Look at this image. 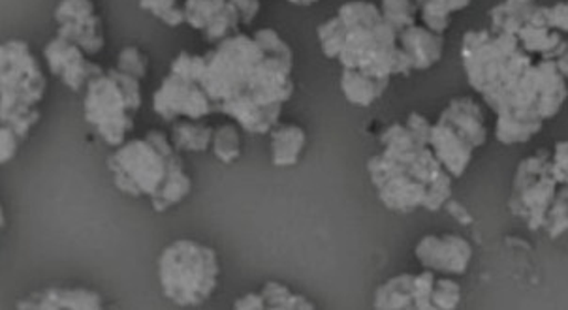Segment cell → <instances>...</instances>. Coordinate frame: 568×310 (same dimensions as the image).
I'll return each mask as SVG.
<instances>
[{
    "mask_svg": "<svg viewBox=\"0 0 568 310\" xmlns=\"http://www.w3.org/2000/svg\"><path fill=\"white\" fill-rule=\"evenodd\" d=\"M113 185L130 198H149L156 213L172 209L192 193L180 151L161 131L132 137L108 156Z\"/></svg>",
    "mask_w": 568,
    "mask_h": 310,
    "instance_id": "6da1fadb",
    "label": "cell"
},
{
    "mask_svg": "<svg viewBox=\"0 0 568 310\" xmlns=\"http://www.w3.org/2000/svg\"><path fill=\"white\" fill-rule=\"evenodd\" d=\"M371 185L389 211L437 213L452 198V177L432 147L413 151H381L367 161Z\"/></svg>",
    "mask_w": 568,
    "mask_h": 310,
    "instance_id": "7a4b0ae2",
    "label": "cell"
},
{
    "mask_svg": "<svg viewBox=\"0 0 568 310\" xmlns=\"http://www.w3.org/2000/svg\"><path fill=\"white\" fill-rule=\"evenodd\" d=\"M346 37L337 61L343 69H356L377 78L413 74V64L397 42L399 32L383 18L381 7L367 0H351L337 10Z\"/></svg>",
    "mask_w": 568,
    "mask_h": 310,
    "instance_id": "3957f363",
    "label": "cell"
},
{
    "mask_svg": "<svg viewBox=\"0 0 568 310\" xmlns=\"http://www.w3.org/2000/svg\"><path fill=\"white\" fill-rule=\"evenodd\" d=\"M462 62L470 87L494 110L531 69V53L507 32L469 31L462 42Z\"/></svg>",
    "mask_w": 568,
    "mask_h": 310,
    "instance_id": "277c9868",
    "label": "cell"
},
{
    "mask_svg": "<svg viewBox=\"0 0 568 310\" xmlns=\"http://www.w3.org/2000/svg\"><path fill=\"white\" fill-rule=\"evenodd\" d=\"M221 264L215 248L192 239H178L159 256L162 293L178 307H199L216 292Z\"/></svg>",
    "mask_w": 568,
    "mask_h": 310,
    "instance_id": "5b68a950",
    "label": "cell"
},
{
    "mask_svg": "<svg viewBox=\"0 0 568 310\" xmlns=\"http://www.w3.org/2000/svg\"><path fill=\"white\" fill-rule=\"evenodd\" d=\"M142 102V81L118 69L108 70L87 85L83 117L110 147L118 149L129 142Z\"/></svg>",
    "mask_w": 568,
    "mask_h": 310,
    "instance_id": "8992f818",
    "label": "cell"
},
{
    "mask_svg": "<svg viewBox=\"0 0 568 310\" xmlns=\"http://www.w3.org/2000/svg\"><path fill=\"white\" fill-rule=\"evenodd\" d=\"M264 51V45L254 34L248 37L245 32H237L205 53L202 85L219 106V112L224 102L237 99L251 89Z\"/></svg>",
    "mask_w": 568,
    "mask_h": 310,
    "instance_id": "52a82bcc",
    "label": "cell"
},
{
    "mask_svg": "<svg viewBox=\"0 0 568 310\" xmlns=\"http://www.w3.org/2000/svg\"><path fill=\"white\" fill-rule=\"evenodd\" d=\"M48 89L38 56L26 40H8L0 48V113L38 107Z\"/></svg>",
    "mask_w": 568,
    "mask_h": 310,
    "instance_id": "ba28073f",
    "label": "cell"
},
{
    "mask_svg": "<svg viewBox=\"0 0 568 310\" xmlns=\"http://www.w3.org/2000/svg\"><path fill=\"white\" fill-rule=\"evenodd\" d=\"M557 186L550 151L538 149L519 162L508 207L516 217L524 218L531 230L544 228Z\"/></svg>",
    "mask_w": 568,
    "mask_h": 310,
    "instance_id": "9c48e42d",
    "label": "cell"
},
{
    "mask_svg": "<svg viewBox=\"0 0 568 310\" xmlns=\"http://www.w3.org/2000/svg\"><path fill=\"white\" fill-rule=\"evenodd\" d=\"M153 110L168 123H175L180 118L202 121L211 113L219 112V106L205 91L202 81L170 72L153 94Z\"/></svg>",
    "mask_w": 568,
    "mask_h": 310,
    "instance_id": "30bf717a",
    "label": "cell"
},
{
    "mask_svg": "<svg viewBox=\"0 0 568 310\" xmlns=\"http://www.w3.org/2000/svg\"><path fill=\"white\" fill-rule=\"evenodd\" d=\"M87 56L89 55L81 50L80 45L62 37L50 40V44L43 50V59L48 62L51 74L59 75L72 93L85 91L87 85L97 75L105 72L100 64L89 61Z\"/></svg>",
    "mask_w": 568,
    "mask_h": 310,
    "instance_id": "8fae6325",
    "label": "cell"
},
{
    "mask_svg": "<svg viewBox=\"0 0 568 310\" xmlns=\"http://www.w3.org/2000/svg\"><path fill=\"white\" fill-rule=\"evenodd\" d=\"M416 260L424 269H432L435 273L459 277L469 271L473 261V247L465 237L456 234H440V236L422 237L414 248Z\"/></svg>",
    "mask_w": 568,
    "mask_h": 310,
    "instance_id": "7c38bea8",
    "label": "cell"
},
{
    "mask_svg": "<svg viewBox=\"0 0 568 310\" xmlns=\"http://www.w3.org/2000/svg\"><path fill=\"white\" fill-rule=\"evenodd\" d=\"M186 25L204 34L210 44H219L240 32L242 16L232 0H185Z\"/></svg>",
    "mask_w": 568,
    "mask_h": 310,
    "instance_id": "4fadbf2b",
    "label": "cell"
},
{
    "mask_svg": "<svg viewBox=\"0 0 568 310\" xmlns=\"http://www.w3.org/2000/svg\"><path fill=\"white\" fill-rule=\"evenodd\" d=\"M429 147L454 179H459L467 172L475 155V145L445 117L433 124Z\"/></svg>",
    "mask_w": 568,
    "mask_h": 310,
    "instance_id": "5bb4252c",
    "label": "cell"
},
{
    "mask_svg": "<svg viewBox=\"0 0 568 310\" xmlns=\"http://www.w3.org/2000/svg\"><path fill=\"white\" fill-rule=\"evenodd\" d=\"M104 299L91 288H62L50 286L45 290L19 299V310H100Z\"/></svg>",
    "mask_w": 568,
    "mask_h": 310,
    "instance_id": "9a60e30c",
    "label": "cell"
},
{
    "mask_svg": "<svg viewBox=\"0 0 568 310\" xmlns=\"http://www.w3.org/2000/svg\"><path fill=\"white\" fill-rule=\"evenodd\" d=\"M516 37L519 45L527 53L540 55V59L546 61H554L568 42V38L562 32L551 29L548 23V7H537L531 19L521 27V31Z\"/></svg>",
    "mask_w": 568,
    "mask_h": 310,
    "instance_id": "2e32d148",
    "label": "cell"
},
{
    "mask_svg": "<svg viewBox=\"0 0 568 310\" xmlns=\"http://www.w3.org/2000/svg\"><path fill=\"white\" fill-rule=\"evenodd\" d=\"M397 42L407 53L414 72L433 69L443 59V51H445L443 34H437L426 25H418V23L399 32Z\"/></svg>",
    "mask_w": 568,
    "mask_h": 310,
    "instance_id": "e0dca14e",
    "label": "cell"
},
{
    "mask_svg": "<svg viewBox=\"0 0 568 310\" xmlns=\"http://www.w3.org/2000/svg\"><path fill=\"white\" fill-rule=\"evenodd\" d=\"M440 117L454 124L475 145V149H480L488 142V126L483 110L470 96L452 99Z\"/></svg>",
    "mask_w": 568,
    "mask_h": 310,
    "instance_id": "ac0fdd59",
    "label": "cell"
},
{
    "mask_svg": "<svg viewBox=\"0 0 568 310\" xmlns=\"http://www.w3.org/2000/svg\"><path fill=\"white\" fill-rule=\"evenodd\" d=\"M388 87L389 78H377L362 70L343 69L341 74V91L353 106H373Z\"/></svg>",
    "mask_w": 568,
    "mask_h": 310,
    "instance_id": "d6986e66",
    "label": "cell"
},
{
    "mask_svg": "<svg viewBox=\"0 0 568 310\" xmlns=\"http://www.w3.org/2000/svg\"><path fill=\"white\" fill-rule=\"evenodd\" d=\"M272 162L277 168H294L302 161L307 132L300 124L278 123L272 132Z\"/></svg>",
    "mask_w": 568,
    "mask_h": 310,
    "instance_id": "ffe728a7",
    "label": "cell"
},
{
    "mask_svg": "<svg viewBox=\"0 0 568 310\" xmlns=\"http://www.w3.org/2000/svg\"><path fill=\"white\" fill-rule=\"evenodd\" d=\"M416 275L403 273L378 286L373 307L378 310H416Z\"/></svg>",
    "mask_w": 568,
    "mask_h": 310,
    "instance_id": "44dd1931",
    "label": "cell"
},
{
    "mask_svg": "<svg viewBox=\"0 0 568 310\" xmlns=\"http://www.w3.org/2000/svg\"><path fill=\"white\" fill-rule=\"evenodd\" d=\"M213 136H215L213 126L202 123V121H194V118L175 121V123H172V132H170L173 147L180 153H205V151H210L211 145H213Z\"/></svg>",
    "mask_w": 568,
    "mask_h": 310,
    "instance_id": "7402d4cb",
    "label": "cell"
},
{
    "mask_svg": "<svg viewBox=\"0 0 568 310\" xmlns=\"http://www.w3.org/2000/svg\"><path fill=\"white\" fill-rule=\"evenodd\" d=\"M537 0H503L500 4L489 10L491 31L518 34L537 10Z\"/></svg>",
    "mask_w": 568,
    "mask_h": 310,
    "instance_id": "603a6c76",
    "label": "cell"
},
{
    "mask_svg": "<svg viewBox=\"0 0 568 310\" xmlns=\"http://www.w3.org/2000/svg\"><path fill=\"white\" fill-rule=\"evenodd\" d=\"M57 37L67 38L70 42L80 45L87 55H97V53L104 50V25H102V18L99 13L93 18L78 21V23L59 25Z\"/></svg>",
    "mask_w": 568,
    "mask_h": 310,
    "instance_id": "cb8c5ba5",
    "label": "cell"
},
{
    "mask_svg": "<svg viewBox=\"0 0 568 310\" xmlns=\"http://www.w3.org/2000/svg\"><path fill=\"white\" fill-rule=\"evenodd\" d=\"M420 8V18L427 29L445 34L452 25V16L469 7L473 0H416Z\"/></svg>",
    "mask_w": 568,
    "mask_h": 310,
    "instance_id": "d4e9b609",
    "label": "cell"
},
{
    "mask_svg": "<svg viewBox=\"0 0 568 310\" xmlns=\"http://www.w3.org/2000/svg\"><path fill=\"white\" fill-rule=\"evenodd\" d=\"M262 296L266 299L270 310H315V303L302 293L292 292L291 288L281 282H266L262 286Z\"/></svg>",
    "mask_w": 568,
    "mask_h": 310,
    "instance_id": "484cf974",
    "label": "cell"
},
{
    "mask_svg": "<svg viewBox=\"0 0 568 310\" xmlns=\"http://www.w3.org/2000/svg\"><path fill=\"white\" fill-rule=\"evenodd\" d=\"M211 151H213L216 161L223 162L226 166L240 161L242 158V136H240L237 126L232 123L216 126Z\"/></svg>",
    "mask_w": 568,
    "mask_h": 310,
    "instance_id": "4316f807",
    "label": "cell"
},
{
    "mask_svg": "<svg viewBox=\"0 0 568 310\" xmlns=\"http://www.w3.org/2000/svg\"><path fill=\"white\" fill-rule=\"evenodd\" d=\"M381 12L389 25L394 27L397 32H402L408 27L416 25L420 8L416 0H383Z\"/></svg>",
    "mask_w": 568,
    "mask_h": 310,
    "instance_id": "83f0119b",
    "label": "cell"
},
{
    "mask_svg": "<svg viewBox=\"0 0 568 310\" xmlns=\"http://www.w3.org/2000/svg\"><path fill=\"white\" fill-rule=\"evenodd\" d=\"M42 112L38 107H21L13 112L0 113V128H8L26 143L31 136V131L40 123Z\"/></svg>",
    "mask_w": 568,
    "mask_h": 310,
    "instance_id": "f1b7e54d",
    "label": "cell"
},
{
    "mask_svg": "<svg viewBox=\"0 0 568 310\" xmlns=\"http://www.w3.org/2000/svg\"><path fill=\"white\" fill-rule=\"evenodd\" d=\"M316 34H318V42H321V50L327 59H339L341 50H343V44H345L346 37V27L343 21H341L339 16L335 13L334 18L327 19L324 21L318 29H316Z\"/></svg>",
    "mask_w": 568,
    "mask_h": 310,
    "instance_id": "f546056e",
    "label": "cell"
},
{
    "mask_svg": "<svg viewBox=\"0 0 568 310\" xmlns=\"http://www.w3.org/2000/svg\"><path fill=\"white\" fill-rule=\"evenodd\" d=\"M544 228L551 239L562 236L568 230V186L561 185L557 190L556 198L551 202L550 209L546 213Z\"/></svg>",
    "mask_w": 568,
    "mask_h": 310,
    "instance_id": "4dcf8cb0",
    "label": "cell"
},
{
    "mask_svg": "<svg viewBox=\"0 0 568 310\" xmlns=\"http://www.w3.org/2000/svg\"><path fill=\"white\" fill-rule=\"evenodd\" d=\"M140 8L153 13L168 27L186 23L185 4H181L180 0H140Z\"/></svg>",
    "mask_w": 568,
    "mask_h": 310,
    "instance_id": "1f68e13d",
    "label": "cell"
},
{
    "mask_svg": "<svg viewBox=\"0 0 568 310\" xmlns=\"http://www.w3.org/2000/svg\"><path fill=\"white\" fill-rule=\"evenodd\" d=\"M464 290L457 280L450 277L437 279L433 288V310H454L462 304Z\"/></svg>",
    "mask_w": 568,
    "mask_h": 310,
    "instance_id": "d6a6232c",
    "label": "cell"
},
{
    "mask_svg": "<svg viewBox=\"0 0 568 310\" xmlns=\"http://www.w3.org/2000/svg\"><path fill=\"white\" fill-rule=\"evenodd\" d=\"M93 16H97L93 0H61L57 4L55 13H53L57 25L78 23V21L93 18Z\"/></svg>",
    "mask_w": 568,
    "mask_h": 310,
    "instance_id": "836d02e7",
    "label": "cell"
},
{
    "mask_svg": "<svg viewBox=\"0 0 568 310\" xmlns=\"http://www.w3.org/2000/svg\"><path fill=\"white\" fill-rule=\"evenodd\" d=\"M118 70L142 81L149 72V56L138 45H126L119 53Z\"/></svg>",
    "mask_w": 568,
    "mask_h": 310,
    "instance_id": "e575fe53",
    "label": "cell"
},
{
    "mask_svg": "<svg viewBox=\"0 0 568 310\" xmlns=\"http://www.w3.org/2000/svg\"><path fill=\"white\" fill-rule=\"evenodd\" d=\"M437 282V273L432 269H424L416 275V310H433V288Z\"/></svg>",
    "mask_w": 568,
    "mask_h": 310,
    "instance_id": "d590c367",
    "label": "cell"
},
{
    "mask_svg": "<svg viewBox=\"0 0 568 310\" xmlns=\"http://www.w3.org/2000/svg\"><path fill=\"white\" fill-rule=\"evenodd\" d=\"M554 158V175H556L559 185H567L568 183V140L567 142H559L556 149L551 153Z\"/></svg>",
    "mask_w": 568,
    "mask_h": 310,
    "instance_id": "8d00e7d4",
    "label": "cell"
},
{
    "mask_svg": "<svg viewBox=\"0 0 568 310\" xmlns=\"http://www.w3.org/2000/svg\"><path fill=\"white\" fill-rule=\"evenodd\" d=\"M548 23L551 29L568 34V0H561L554 7H548Z\"/></svg>",
    "mask_w": 568,
    "mask_h": 310,
    "instance_id": "74e56055",
    "label": "cell"
},
{
    "mask_svg": "<svg viewBox=\"0 0 568 310\" xmlns=\"http://www.w3.org/2000/svg\"><path fill=\"white\" fill-rule=\"evenodd\" d=\"M235 310H267L266 299L262 292H248L242 298L235 299Z\"/></svg>",
    "mask_w": 568,
    "mask_h": 310,
    "instance_id": "f35d334b",
    "label": "cell"
},
{
    "mask_svg": "<svg viewBox=\"0 0 568 310\" xmlns=\"http://www.w3.org/2000/svg\"><path fill=\"white\" fill-rule=\"evenodd\" d=\"M240 10L243 25H251L260 12V0H232Z\"/></svg>",
    "mask_w": 568,
    "mask_h": 310,
    "instance_id": "ab89813d",
    "label": "cell"
},
{
    "mask_svg": "<svg viewBox=\"0 0 568 310\" xmlns=\"http://www.w3.org/2000/svg\"><path fill=\"white\" fill-rule=\"evenodd\" d=\"M446 209H448V213H450L452 217L456 218V220H459L462 224H469L473 223V218L467 217V211H465V207H462V205L457 204V202H448V204L445 205Z\"/></svg>",
    "mask_w": 568,
    "mask_h": 310,
    "instance_id": "60d3db41",
    "label": "cell"
},
{
    "mask_svg": "<svg viewBox=\"0 0 568 310\" xmlns=\"http://www.w3.org/2000/svg\"><path fill=\"white\" fill-rule=\"evenodd\" d=\"M554 62H556V66L559 69V72H561V74L568 80V42L567 45L562 48L561 53L554 59Z\"/></svg>",
    "mask_w": 568,
    "mask_h": 310,
    "instance_id": "b9f144b4",
    "label": "cell"
},
{
    "mask_svg": "<svg viewBox=\"0 0 568 310\" xmlns=\"http://www.w3.org/2000/svg\"><path fill=\"white\" fill-rule=\"evenodd\" d=\"M292 4H297V7H313L316 2H321V0H291Z\"/></svg>",
    "mask_w": 568,
    "mask_h": 310,
    "instance_id": "7bdbcfd3",
    "label": "cell"
}]
</instances>
